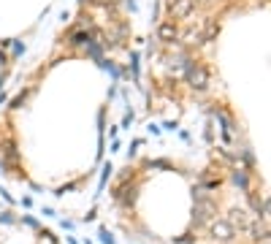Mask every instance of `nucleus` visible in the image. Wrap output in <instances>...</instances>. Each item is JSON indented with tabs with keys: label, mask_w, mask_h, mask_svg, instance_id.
<instances>
[{
	"label": "nucleus",
	"mask_w": 271,
	"mask_h": 244,
	"mask_svg": "<svg viewBox=\"0 0 271 244\" xmlns=\"http://www.w3.org/2000/svg\"><path fill=\"white\" fill-rule=\"evenodd\" d=\"M193 6H195V0H171V11L179 17H187L193 11Z\"/></svg>",
	"instance_id": "1"
},
{
	"label": "nucleus",
	"mask_w": 271,
	"mask_h": 244,
	"mask_svg": "<svg viewBox=\"0 0 271 244\" xmlns=\"http://www.w3.org/2000/svg\"><path fill=\"white\" fill-rule=\"evenodd\" d=\"M176 36H179V30H176V25H174V22L160 25V38H163V41H174Z\"/></svg>",
	"instance_id": "2"
},
{
	"label": "nucleus",
	"mask_w": 271,
	"mask_h": 244,
	"mask_svg": "<svg viewBox=\"0 0 271 244\" xmlns=\"http://www.w3.org/2000/svg\"><path fill=\"white\" fill-rule=\"evenodd\" d=\"M90 44V33L87 30H76L74 36H71V46H84Z\"/></svg>",
	"instance_id": "3"
}]
</instances>
